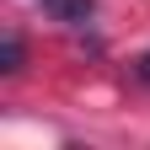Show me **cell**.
Segmentation results:
<instances>
[{
    "label": "cell",
    "instance_id": "cell-3",
    "mask_svg": "<svg viewBox=\"0 0 150 150\" xmlns=\"http://www.w3.org/2000/svg\"><path fill=\"white\" fill-rule=\"evenodd\" d=\"M134 75H139V81L150 86V48H145V54H139V59H134Z\"/></svg>",
    "mask_w": 150,
    "mask_h": 150
},
{
    "label": "cell",
    "instance_id": "cell-2",
    "mask_svg": "<svg viewBox=\"0 0 150 150\" xmlns=\"http://www.w3.org/2000/svg\"><path fill=\"white\" fill-rule=\"evenodd\" d=\"M22 64H27L22 32H6V43H0V75H22Z\"/></svg>",
    "mask_w": 150,
    "mask_h": 150
},
{
    "label": "cell",
    "instance_id": "cell-1",
    "mask_svg": "<svg viewBox=\"0 0 150 150\" xmlns=\"http://www.w3.org/2000/svg\"><path fill=\"white\" fill-rule=\"evenodd\" d=\"M48 11H54V22H64V27H86L91 16H97V0H48Z\"/></svg>",
    "mask_w": 150,
    "mask_h": 150
},
{
    "label": "cell",
    "instance_id": "cell-4",
    "mask_svg": "<svg viewBox=\"0 0 150 150\" xmlns=\"http://www.w3.org/2000/svg\"><path fill=\"white\" fill-rule=\"evenodd\" d=\"M43 6H48V0H43Z\"/></svg>",
    "mask_w": 150,
    "mask_h": 150
}]
</instances>
